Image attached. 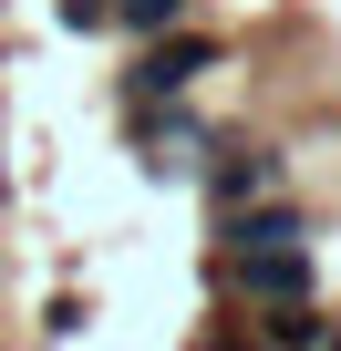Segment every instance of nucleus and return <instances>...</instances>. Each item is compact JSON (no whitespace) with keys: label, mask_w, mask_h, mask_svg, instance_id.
<instances>
[{"label":"nucleus","mask_w":341,"mask_h":351,"mask_svg":"<svg viewBox=\"0 0 341 351\" xmlns=\"http://www.w3.org/2000/svg\"><path fill=\"white\" fill-rule=\"evenodd\" d=\"M279 186H290V165H279L269 145H217V155H207V197H217V217L279 207Z\"/></svg>","instance_id":"obj_1"},{"label":"nucleus","mask_w":341,"mask_h":351,"mask_svg":"<svg viewBox=\"0 0 341 351\" xmlns=\"http://www.w3.org/2000/svg\"><path fill=\"white\" fill-rule=\"evenodd\" d=\"M217 269H228V289L259 300V310H300V300H310V248H259V258H217Z\"/></svg>","instance_id":"obj_3"},{"label":"nucleus","mask_w":341,"mask_h":351,"mask_svg":"<svg viewBox=\"0 0 341 351\" xmlns=\"http://www.w3.org/2000/svg\"><path fill=\"white\" fill-rule=\"evenodd\" d=\"M145 145H155V165H197V124L187 114H145Z\"/></svg>","instance_id":"obj_6"},{"label":"nucleus","mask_w":341,"mask_h":351,"mask_svg":"<svg viewBox=\"0 0 341 351\" xmlns=\"http://www.w3.org/2000/svg\"><path fill=\"white\" fill-rule=\"evenodd\" d=\"M207 62H217V42H207V32H165V42H145V52H134L124 93H134V104H165V93H187Z\"/></svg>","instance_id":"obj_2"},{"label":"nucleus","mask_w":341,"mask_h":351,"mask_svg":"<svg viewBox=\"0 0 341 351\" xmlns=\"http://www.w3.org/2000/svg\"><path fill=\"white\" fill-rule=\"evenodd\" d=\"M259 248H310V217L279 197V207H238L217 217V258H259Z\"/></svg>","instance_id":"obj_4"},{"label":"nucleus","mask_w":341,"mask_h":351,"mask_svg":"<svg viewBox=\"0 0 341 351\" xmlns=\"http://www.w3.org/2000/svg\"><path fill=\"white\" fill-rule=\"evenodd\" d=\"M187 11H197V0H114V21H124L134 42H165V32H176Z\"/></svg>","instance_id":"obj_5"}]
</instances>
